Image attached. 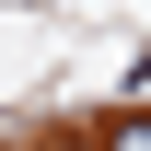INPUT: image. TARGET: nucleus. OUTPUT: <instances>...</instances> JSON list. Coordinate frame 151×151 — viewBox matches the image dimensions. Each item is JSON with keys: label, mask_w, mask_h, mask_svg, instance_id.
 I'll list each match as a JSON object with an SVG mask.
<instances>
[{"label": "nucleus", "mask_w": 151, "mask_h": 151, "mask_svg": "<svg viewBox=\"0 0 151 151\" xmlns=\"http://www.w3.org/2000/svg\"><path fill=\"white\" fill-rule=\"evenodd\" d=\"M105 151H151V105H139V116H116V128H105Z\"/></svg>", "instance_id": "obj_1"}]
</instances>
